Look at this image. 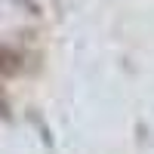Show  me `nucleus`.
Segmentation results:
<instances>
[{
    "instance_id": "obj_1",
    "label": "nucleus",
    "mask_w": 154,
    "mask_h": 154,
    "mask_svg": "<svg viewBox=\"0 0 154 154\" xmlns=\"http://www.w3.org/2000/svg\"><path fill=\"white\" fill-rule=\"evenodd\" d=\"M19 71H22V59L12 53L9 46H3V43H0V74L12 77V74H19Z\"/></svg>"
},
{
    "instance_id": "obj_2",
    "label": "nucleus",
    "mask_w": 154,
    "mask_h": 154,
    "mask_svg": "<svg viewBox=\"0 0 154 154\" xmlns=\"http://www.w3.org/2000/svg\"><path fill=\"white\" fill-rule=\"evenodd\" d=\"M0 117H9V102H6V93L0 86Z\"/></svg>"
}]
</instances>
